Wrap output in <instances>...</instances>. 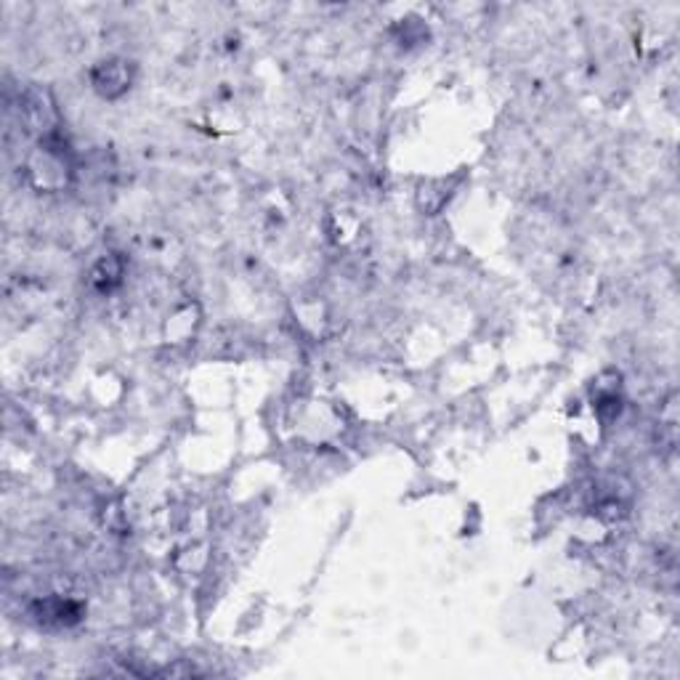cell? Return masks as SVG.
Returning <instances> with one entry per match:
<instances>
[{"mask_svg":"<svg viewBox=\"0 0 680 680\" xmlns=\"http://www.w3.org/2000/svg\"><path fill=\"white\" fill-rule=\"evenodd\" d=\"M35 619L41 625H53V628H70L80 619L83 609L72 601H61V598H51V601H41L33 609Z\"/></svg>","mask_w":680,"mask_h":680,"instance_id":"6da1fadb","label":"cell"},{"mask_svg":"<svg viewBox=\"0 0 680 680\" xmlns=\"http://www.w3.org/2000/svg\"><path fill=\"white\" fill-rule=\"evenodd\" d=\"M93 83L104 96H117L128 88V72L123 61H104L96 72H93Z\"/></svg>","mask_w":680,"mask_h":680,"instance_id":"7a4b0ae2","label":"cell"}]
</instances>
